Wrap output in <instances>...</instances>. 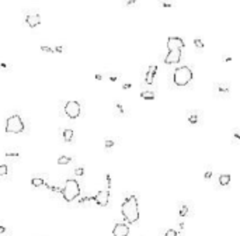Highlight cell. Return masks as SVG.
<instances>
[{
  "label": "cell",
  "mask_w": 240,
  "mask_h": 236,
  "mask_svg": "<svg viewBox=\"0 0 240 236\" xmlns=\"http://www.w3.org/2000/svg\"><path fill=\"white\" fill-rule=\"evenodd\" d=\"M184 40L180 37H169L167 38V49L169 53L164 58V63L166 65H175L181 61L183 56V49H184Z\"/></svg>",
  "instance_id": "cell-1"
},
{
  "label": "cell",
  "mask_w": 240,
  "mask_h": 236,
  "mask_svg": "<svg viewBox=\"0 0 240 236\" xmlns=\"http://www.w3.org/2000/svg\"><path fill=\"white\" fill-rule=\"evenodd\" d=\"M121 214L128 224H135L139 221V203L136 196H129L121 205Z\"/></svg>",
  "instance_id": "cell-2"
},
{
  "label": "cell",
  "mask_w": 240,
  "mask_h": 236,
  "mask_svg": "<svg viewBox=\"0 0 240 236\" xmlns=\"http://www.w3.org/2000/svg\"><path fill=\"white\" fill-rule=\"evenodd\" d=\"M62 197L66 203H72L74 199L80 196V186H79L77 180L74 179H69L66 180L65 186L62 187Z\"/></svg>",
  "instance_id": "cell-3"
},
{
  "label": "cell",
  "mask_w": 240,
  "mask_h": 236,
  "mask_svg": "<svg viewBox=\"0 0 240 236\" xmlns=\"http://www.w3.org/2000/svg\"><path fill=\"white\" fill-rule=\"evenodd\" d=\"M194 78V73H192L191 68L188 66H180V68H175L174 73H173V81H174L175 86L178 87H184L187 86L190 81Z\"/></svg>",
  "instance_id": "cell-4"
},
{
  "label": "cell",
  "mask_w": 240,
  "mask_h": 236,
  "mask_svg": "<svg viewBox=\"0 0 240 236\" xmlns=\"http://www.w3.org/2000/svg\"><path fill=\"white\" fill-rule=\"evenodd\" d=\"M24 132V121L18 113L8 115L6 120V134H23Z\"/></svg>",
  "instance_id": "cell-5"
},
{
  "label": "cell",
  "mask_w": 240,
  "mask_h": 236,
  "mask_svg": "<svg viewBox=\"0 0 240 236\" xmlns=\"http://www.w3.org/2000/svg\"><path fill=\"white\" fill-rule=\"evenodd\" d=\"M80 111H81V107L79 101H68L65 104V113L70 120H76L80 115Z\"/></svg>",
  "instance_id": "cell-6"
},
{
  "label": "cell",
  "mask_w": 240,
  "mask_h": 236,
  "mask_svg": "<svg viewBox=\"0 0 240 236\" xmlns=\"http://www.w3.org/2000/svg\"><path fill=\"white\" fill-rule=\"evenodd\" d=\"M108 201H110V191L108 190H101L94 196V203L100 207H107Z\"/></svg>",
  "instance_id": "cell-7"
},
{
  "label": "cell",
  "mask_w": 240,
  "mask_h": 236,
  "mask_svg": "<svg viewBox=\"0 0 240 236\" xmlns=\"http://www.w3.org/2000/svg\"><path fill=\"white\" fill-rule=\"evenodd\" d=\"M114 236H128L129 235V226L126 224H117L112 229Z\"/></svg>",
  "instance_id": "cell-8"
},
{
  "label": "cell",
  "mask_w": 240,
  "mask_h": 236,
  "mask_svg": "<svg viewBox=\"0 0 240 236\" xmlns=\"http://www.w3.org/2000/svg\"><path fill=\"white\" fill-rule=\"evenodd\" d=\"M25 23L30 25V27H38L41 24V16L39 14H28V16L25 17Z\"/></svg>",
  "instance_id": "cell-9"
},
{
  "label": "cell",
  "mask_w": 240,
  "mask_h": 236,
  "mask_svg": "<svg viewBox=\"0 0 240 236\" xmlns=\"http://www.w3.org/2000/svg\"><path fill=\"white\" fill-rule=\"evenodd\" d=\"M73 135H74V132H73V129H63V132H62V138H63V141L65 142H72L73 141Z\"/></svg>",
  "instance_id": "cell-10"
},
{
  "label": "cell",
  "mask_w": 240,
  "mask_h": 236,
  "mask_svg": "<svg viewBox=\"0 0 240 236\" xmlns=\"http://www.w3.org/2000/svg\"><path fill=\"white\" fill-rule=\"evenodd\" d=\"M31 184H33V187H41V186H44L45 184V180H44V176H39V177H33L31 179Z\"/></svg>",
  "instance_id": "cell-11"
},
{
  "label": "cell",
  "mask_w": 240,
  "mask_h": 236,
  "mask_svg": "<svg viewBox=\"0 0 240 236\" xmlns=\"http://www.w3.org/2000/svg\"><path fill=\"white\" fill-rule=\"evenodd\" d=\"M141 98H143V100H153L155 98V93L152 91V90H143V91H141Z\"/></svg>",
  "instance_id": "cell-12"
},
{
  "label": "cell",
  "mask_w": 240,
  "mask_h": 236,
  "mask_svg": "<svg viewBox=\"0 0 240 236\" xmlns=\"http://www.w3.org/2000/svg\"><path fill=\"white\" fill-rule=\"evenodd\" d=\"M10 169L11 167L8 166V164H0V177H6V176L10 174Z\"/></svg>",
  "instance_id": "cell-13"
},
{
  "label": "cell",
  "mask_w": 240,
  "mask_h": 236,
  "mask_svg": "<svg viewBox=\"0 0 240 236\" xmlns=\"http://www.w3.org/2000/svg\"><path fill=\"white\" fill-rule=\"evenodd\" d=\"M230 183V176L229 174H220L219 176V184L220 186H228Z\"/></svg>",
  "instance_id": "cell-14"
},
{
  "label": "cell",
  "mask_w": 240,
  "mask_h": 236,
  "mask_svg": "<svg viewBox=\"0 0 240 236\" xmlns=\"http://www.w3.org/2000/svg\"><path fill=\"white\" fill-rule=\"evenodd\" d=\"M70 160H72V158H69V156H61L58 159V164H68V163H70Z\"/></svg>",
  "instance_id": "cell-15"
},
{
  "label": "cell",
  "mask_w": 240,
  "mask_h": 236,
  "mask_svg": "<svg viewBox=\"0 0 240 236\" xmlns=\"http://www.w3.org/2000/svg\"><path fill=\"white\" fill-rule=\"evenodd\" d=\"M6 158L7 159H18V158H21V155L18 153V152H6Z\"/></svg>",
  "instance_id": "cell-16"
},
{
  "label": "cell",
  "mask_w": 240,
  "mask_h": 236,
  "mask_svg": "<svg viewBox=\"0 0 240 236\" xmlns=\"http://www.w3.org/2000/svg\"><path fill=\"white\" fill-rule=\"evenodd\" d=\"M41 51H42V52H46V53H55V49L48 46V45H41Z\"/></svg>",
  "instance_id": "cell-17"
},
{
  "label": "cell",
  "mask_w": 240,
  "mask_h": 236,
  "mask_svg": "<svg viewBox=\"0 0 240 236\" xmlns=\"http://www.w3.org/2000/svg\"><path fill=\"white\" fill-rule=\"evenodd\" d=\"M153 76H155V73L150 72V70L146 73V83L147 85H152V83H153Z\"/></svg>",
  "instance_id": "cell-18"
},
{
  "label": "cell",
  "mask_w": 240,
  "mask_h": 236,
  "mask_svg": "<svg viewBox=\"0 0 240 236\" xmlns=\"http://www.w3.org/2000/svg\"><path fill=\"white\" fill-rule=\"evenodd\" d=\"M49 191L53 193V194H58V193H62V188L59 186H51L49 187Z\"/></svg>",
  "instance_id": "cell-19"
},
{
  "label": "cell",
  "mask_w": 240,
  "mask_h": 236,
  "mask_svg": "<svg viewBox=\"0 0 240 236\" xmlns=\"http://www.w3.org/2000/svg\"><path fill=\"white\" fill-rule=\"evenodd\" d=\"M0 70H11V65H8V63H3V62H0Z\"/></svg>",
  "instance_id": "cell-20"
},
{
  "label": "cell",
  "mask_w": 240,
  "mask_h": 236,
  "mask_svg": "<svg viewBox=\"0 0 240 236\" xmlns=\"http://www.w3.org/2000/svg\"><path fill=\"white\" fill-rule=\"evenodd\" d=\"M194 44H195L197 48H204V42H202V40H200V38H195V40H194Z\"/></svg>",
  "instance_id": "cell-21"
},
{
  "label": "cell",
  "mask_w": 240,
  "mask_h": 236,
  "mask_svg": "<svg viewBox=\"0 0 240 236\" xmlns=\"http://www.w3.org/2000/svg\"><path fill=\"white\" fill-rule=\"evenodd\" d=\"M74 174H76V176H83V174H84V169H83V167H77V169H74Z\"/></svg>",
  "instance_id": "cell-22"
},
{
  "label": "cell",
  "mask_w": 240,
  "mask_h": 236,
  "mask_svg": "<svg viewBox=\"0 0 240 236\" xmlns=\"http://www.w3.org/2000/svg\"><path fill=\"white\" fill-rule=\"evenodd\" d=\"M188 212V207L187 205H184V207H181V209H180V215L181 216H185Z\"/></svg>",
  "instance_id": "cell-23"
},
{
  "label": "cell",
  "mask_w": 240,
  "mask_h": 236,
  "mask_svg": "<svg viewBox=\"0 0 240 236\" xmlns=\"http://www.w3.org/2000/svg\"><path fill=\"white\" fill-rule=\"evenodd\" d=\"M164 236H177V231H174V229H169Z\"/></svg>",
  "instance_id": "cell-24"
},
{
  "label": "cell",
  "mask_w": 240,
  "mask_h": 236,
  "mask_svg": "<svg viewBox=\"0 0 240 236\" xmlns=\"http://www.w3.org/2000/svg\"><path fill=\"white\" fill-rule=\"evenodd\" d=\"M63 51H65V46H62V45H58V46H55V52L62 53Z\"/></svg>",
  "instance_id": "cell-25"
},
{
  "label": "cell",
  "mask_w": 240,
  "mask_h": 236,
  "mask_svg": "<svg viewBox=\"0 0 240 236\" xmlns=\"http://www.w3.org/2000/svg\"><path fill=\"white\" fill-rule=\"evenodd\" d=\"M112 146H114V141L107 139V141H106V148H112Z\"/></svg>",
  "instance_id": "cell-26"
},
{
  "label": "cell",
  "mask_w": 240,
  "mask_h": 236,
  "mask_svg": "<svg viewBox=\"0 0 240 236\" xmlns=\"http://www.w3.org/2000/svg\"><path fill=\"white\" fill-rule=\"evenodd\" d=\"M107 186H108V188L111 187V176L107 174Z\"/></svg>",
  "instance_id": "cell-27"
},
{
  "label": "cell",
  "mask_w": 240,
  "mask_h": 236,
  "mask_svg": "<svg viewBox=\"0 0 240 236\" xmlns=\"http://www.w3.org/2000/svg\"><path fill=\"white\" fill-rule=\"evenodd\" d=\"M6 232V228H4L3 225H0V235H2V233H4Z\"/></svg>",
  "instance_id": "cell-28"
},
{
  "label": "cell",
  "mask_w": 240,
  "mask_h": 236,
  "mask_svg": "<svg viewBox=\"0 0 240 236\" xmlns=\"http://www.w3.org/2000/svg\"><path fill=\"white\" fill-rule=\"evenodd\" d=\"M211 176H212V173L208 171V173H205V179H211Z\"/></svg>",
  "instance_id": "cell-29"
},
{
  "label": "cell",
  "mask_w": 240,
  "mask_h": 236,
  "mask_svg": "<svg viewBox=\"0 0 240 236\" xmlns=\"http://www.w3.org/2000/svg\"><path fill=\"white\" fill-rule=\"evenodd\" d=\"M190 121H191V122H197V117H194V115H192V117L190 118Z\"/></svg>",
  "instance_id": "cell-30"
},
{
  "label": "cell",
  "mask_w": 240,
  "mask_h": 236,
  "mask_svg": "<svg viewBox=\"0 0 240 236\" xmlns=\"http://www.w3.org/2000/svg\"><path fill=\"white\" fill-rule=\"evenodd\" d=\"M96 79H97V80H101L103 76H101V75H96Z\"/></svg>",
  "instance_id": "cell-31"
},
{
  "label": "cell",
  "mask_w": 240,
  "mask_h": 236,
  "mask_svg": "<svg viewBox=\"0 0 240 236\" xmlns=\"http://www.w3.org/2000/svg\"><path fill=\"white\" fill-rule=\"evenodd\" d=\"M110 80H111V81H115V80H117V78H115V76H111Z\"/></svg>",
  "instance_id": "cell-32"
},
{
  "label": "cell",
  "mask_w": 240,
  "mask_h": 236,
  "mask_svg": "<svg viewBox=\"0 0 240 236\" xmlns=\"http://www.w3.org/2000/svg\"><path fill=\"white\" fill-rule=\"evenodd\" d=\"M235 138H236V139H240V135H239V134H236V135H235Z\"/></svg>",
  "instance_id": "cell-33"
}]
</instances>
